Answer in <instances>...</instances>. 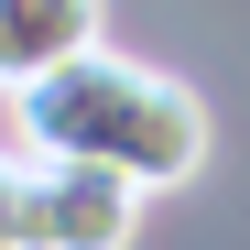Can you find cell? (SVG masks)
Masks as SVG:
<instances>
[{
	"instance_id": "6da1fadb",
	"label": "cell",
	"mask_w": 250,
	"mask_h": 250,
	"mask_svg": "<svg viewBox=\"0 0 250 250\" xmlns=\"http://www.w3.org/2000/svg\"><path fill=\"white\" fill-rule=\"evenodd\" d=\"M11 131L33 142V163H109V174H131L142 196L152 185H185L207 163V109L196 87L174 76H152L131 55H76L65 76L44 87H11Z\"/></svg>"
},
{
	"instance_id": "277c9868",
	"label": "cell",
	"mask_w": 250,
	"mask_h": 250,
	"mask_svg": "<svg viewBox=\"0 0 250 250\" xmlns=\"http://www.w3.org/2000/svg\"><path fill=\"white\" fill-rule=\"evenodd\" d=\"M0 250H33V163L0 152Z\"/></svg>"
},
{
	"instance_id": "3957f363",
	"label": "cell",
	"mask_w": 250,
	"mask_h": 250,
	"mask_svg": "<svg viewBox=\"0 0 250 250\" xmlns=\"http://www.w3.org/2000/svg\"><path fill=\"white\" fill-rule=\"evenodd\" d=\"M98 0H0V76L11 87H44L76 55H98Z\"/></svg>"
},
{
	"instance_id": "7a4b0ae2",
	"label": "cell",
	"mask_w": 250,
	"mask_h": 250,
	"mask_svg": "<svg viewBox=\"0 0 250 250\" xmlns=\"http://www.w3.org/2000/svg\"><path fill=\"white\" fill-rule=\"evenodd\" d=\"M142 185L109 163H33V250H131Z\"/></svg>"
}]
</instances>
